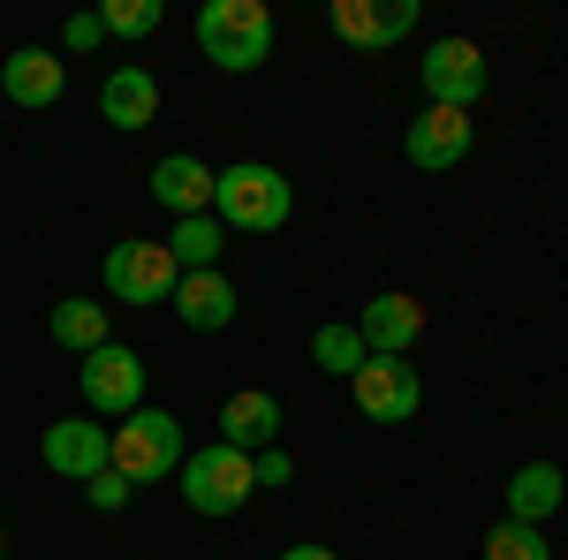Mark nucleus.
<instances>
[{"instance_id":"4468645a","label":"nucleus","mask_w":568,"mask_h":560,"mask_svg":"<svg viewBox=\"0 0 568 560\" xmlns=\"http://www.w3.org/2000/svg\"><path fill=\"white\" fill-rule=\"evenodd\" d=\"M356 334H364V356H409L417 334H425V303L417 296H372L364 318H356Z\"/></svg>"},{"instance_id":"cd10ccee","label":"nucleus","mask_w":568,"mask_h":560,"mask_svg":"<svg viewBox=\"0 0 568 560\" xmlns=\"http://www.w3.org/2000/svg\"><path fill=\"white\" fill-rule=\"evenodd\" d=\"M0 560H8V538H0Z\"/></svg>"},{"instance_id":"bb28decb","label":"nucleus","mask_w":568,"mask_h":560,"mask_svg":"<svg viewBox=\"0 0 568 560\" xmlns=\"http://www.w3.org/2000/svg\"><path fill=\"white\" fill-rule=\"evenodd\" d=\"M281 560H342V553H334V546H288Z\"/></svg>"},{"instance_id":"2eb2a0df","label":"nucleus","mask_w":568,"mask_h":560,"mask_svg":"<svg viewBox=\"0 0 568 560\" xmlns=\"http://www.w3.org/2000/svg\"><path fill=\"white\" fill-rule=\"evenodd\" d=\"M235 310H243V296H235L227 273H182L175 281V318L190 326V334H227Z\"/></svg>"},{"instance_id":"39448f33","label":"nucleus","mask_w":568,"mask_h":560,"mask_svg":"<svg viewBox=\"0 0 568 560\" xmlns=\"http://www.w3.org/2000/svg\"><path fill=\"white\" fill-rule=\"evenodd\" d=\"M349 394H356V409H364V425H409L425 409V379H417L409 356H364Z\"/></svg>"},{"instance_id":"aec40b11","label":"nucleus","mask_w":568,"mask_h":560,"mask_svg":"<svg viewBox=\"0 0 568 560\" xmlns=\"http://www.w3.org/2000/svg\"><path fill=\"white\" fill-rule=\"evenodd\" d=\"M45 326H53V342H61V348L91 356V348H106V303H91V296H61Z\"/></svg>"},{"instance_id":"f03ea898","label":"nucleus","mask_w":568,"mask_h":560,"mask_svg":"<svg viewBox=\"0 0 568 560\" xmlns=\"http://www.w3.org/2000/svg\"><path fill=\"white\" fill-rule=\"evenodd\" d=\"M197 53L213 69H227V77L265 69V53H273V8L265 0H205L197 8Z\"/></svg>"},{"instance_id":"f8f14e48","label":"nucleus","mask_w":568,"mask_h":560,"mask_svg":"<svg viewBox=\"0 0 568 560\" xmlns=\"http://www.w3.org/2000/svg\"><path fill=\"white\" fill-rule=\"evenodd\" d=\"M106 431H114V425H91V417H61V425H45V439H39L45 470L77 477V485H91L99 470H114V462H106Z\"/></svg>"},{"instance_id":"6ab92c4d","label":"nucleus","mask_w":568,"mask_h":560,"mask_svg":"<svg viewBox=\"0 0 568 560\" xmlns=\"http://www.w3.org/2000/svg\"><path fill=\"white\" fill-rule=\"evenodd\" d=\"M220 251H227V227H220L213 213L175 220V235H168V258H175L182 273H220Z\"/></svg>"},{"instance_id":"f3484780","label":"nucleus","mask_w":568,"mask_h":560,"mask_svg":"<svg viewBox=\"0 0 568 560\" xmlns=\"http://www.w3.org/2000/svg\"><path fill=\"white\" fill-rule=\"evenodd\" d=\"M220 439L243 447V455H265V447L281 439V401H273L265 387L227 394V401H220Z\"/></svg>"},{"instance_id":"393cba45","label":"nucleus","mask_w":568,"mask_h":560,"mask_svg":"<svg viewBox=\"0 0 568 560\" xmlns=\"http://www.w3.org/2000/svg\"><path fill=\"white\" fill-rule=\"evenodd\" d=\"M61 39H69V53H91V45L106 39V23H99V16H69V31H61Z\"/></svg>"},{"instance_id":"5701e85b","label":"nucleus","mask_w":568,"mask_h":560,"mask_svg":"<svg viewBox=\"0 0 568 560\" xmlns=\"http://www.w3.org/2000/svg\"><path fill=\"white\" fill-rule=\"evenodd\" d=\"M485 560H554V546H546V530H530V522H500V530L485 538Z\"/></svg>"},{"instance_id":"0eeeda50","label":"nucleus","mask_w":568,"mask_h":560,"mask_svg":"<svg viewBox=\"0 0 568 560\" xmlns=\"http://www.w3.org/2000/svg\"><path fill=\"white\" fill-rule=\"evenodd\" d=\"M84 401H91V417H130V409H144V356L122 342H106V348H91L84 356Z\"/></svg>"},{"instance_id":"412c9836","label":"nucleus","mask_w":568,"mask_h":560,"mask_svg":"<svg viewBox=\"0 0 568 560\" xmlns=\"http://www.w3.org/2000/svg\"><path fill=\"white\" fill-rule=\"evenodd\" d=\"M311 364L334 371V379H356V371H364V334L342 326V318H326V326L311 334Z\"/></svg>"},{"instance_id":"423d86ee","label":"nucleus","mask_w":568,"mask_h":560,"mask_svg":"<svg viewBox=\"0 0 568 560\" xmlns=\"http://www.w3.org/2000/svg\"><path fill=\"white\" fill-rule=\"evenodd\" d=\"M175 281H182V265L168 258V243L122 235V243L106 251V296L114 303H175Z\"/></svg>"},{"instance_id":"dca6fc26","label":"nucleus","mask_w":568,"mask_h":560,"mask_svg":"<svg viewBox=\"0 0 568 560\" xmlns=\"http://www.w3.org/2000/svg\"><path fill=\"white\" fill-rule=\"evenodd\" d=\"M213 182H220V167L190 160V152H168V160L152 167V197L175 220H197V213H213Z\"/></svg>"},{"instance_id":"9d476101","label":"nucleus","mask_w":568,"mask_h":560,"mask_svg":"<svg viewBox=\"0 0 568 560\" xmlns=\"http://www.w3.org/2000/svg\"><path fill=\"white\" fill-rule=\"evenodd\" d=\"M470 114H455V106H425L417 122H409V136H402V152H409V167H425V174H439V167H463L470 160Z\"/></svg>"},{"instance_id":"f257e3e1","label":"nucleus","mask_w":568,"mask_h":560,"mask_svg":"<svg viewBox=\"0 0 568 560\" xmlns=\"http://www.w3.org/2000/svg\"><path fill=\"white\" fill-rule=\"evenodd\" d=\"M296 213V190H288V174L265 167V160H235V167H220L213 182V220L227 235H273V227H288Z\"/></svg>"},{"instance_id":"1a4fd4ad","label":"nucleus","mask_w":568,"mask_h":560,"mask_svg":"<svg viewBox=\"0 0 568 560\" xmlns=\"http://www.w3.org/2000/svg\"><path fill=\"white\" fill-rule=\"evenodd\" d=\"M409 23H417V0H334V39L364 45V53L402 45V39H409Z\"/></svg>"},{"instance_id":"4be33fe9","label":"nucleus","mask_w":568,"mask_h":560,"mask_svg":"<svg viewBox=\"0 0 568 560\" xmlns=\"http://www.w3.org/2000/svg\"><path fill=\"white\" fill-rule=\"evenodd\" d=\"M160 16H168L160 0H106V8H99L106 39H152V31H160Z\"/></svg>"},{"instance_id":"9b49d317","label":"nucleus","mask_w":568,"mask_h":560,"mask_svg":"<svg viewBox=\"0 0 568 560\" xmlns=\"http://www.w3.org/2000/svg\"><path fill=\"white\" fill-rule=\"evenodd\" d=\"M0 91H8V106H61V91H69V61L61 53H45V45H16L8 61H0Z\"/></svg>"},{"instance_id":"20e7f679","label":"nucleus","mask_w":568,"mask_h":560,"mask_svg":"<svg viewBox=\"0 0 568 560\" xmlns=\"http://www.w3.org/2000/svg\"><path fill=\"white\" fill-rule=\"evenodd\" d=\"M258 492V470H251V455L243 447H197V455H182V500L197 508V516H235L243 500Z\"/></svg>"},{"instance_id":"ddd939ff","label":"nucleus","mask_w":568,"mask_h":560,"mask_svg":"<svg viewBox=\"0 0 568 560\" xmlns=\"http://www.w3.org/2000/svg\"><path fill=\"white\" fill-rule=\"evenodd\" d=\"M99 122H106V130H122V136L152 130V122H160V77H152V69H136V61H122V69L99 84Z\"/></svg>"},{"instance_id":"a211bd4d","label":"nucleus","mask_w":568,"mask_h":560,"mask_svg":"<svg viewBox=\"0 0 568 560\" xmlns=\"http://www.w3.org/2000/svg\"><path fill=\"white\" fill-rule=\"evenodd\" d=\"M568 500V477L554 462H524V470L508 477V522H530V530H546V516Z\"/></svg>"},{"instance_id":"a878e982","label":"nucleus","mask_w":568,"mask_h":560,"mask_svg":"<svg viewBox=\"0 0 568 560\" xmlns=\"http://www.w3.org/2000/svg\"><path fill=\"white\" fill-rule=\"evenodd\" d=\"M251 470H258V485H288V477H296V462H288L281 447H265V455H251Z\"/></svg>"},{"instance_id":"7ed1b4c3","label":"nucleus","mask_w":568,"mask_h":560,"mask_svg":"<svg viewBox=\"0 0 568 560\" xmlns=\"http://www.w3.org/2000/svg\"><path fill=\"white\" fill-rule=\"evenodd\" d=\"M106 462L130 485H160V477L182 470V425L168 409H130L122 425L106 431Z\"/></svg>"},{"instance_id":"b1692460","label":"nucleus","mask_w":568,"mask_h":560,"mask_svg":"<svg viewBox=\"0 0 568 560\" xmlns=\"http://www.w3.org/2000/svg\"><path fill=\"white\" fill-rule=\"evenodd\" d=\"M84 500H91V508H99V516H114V508L130 500V477H122V470H99V477H91V485H84Z\"/></svg>"},{"instance_id":"6e6552de","label":"nucleus","mask_w":568,"mask_h":560,"mask_svg":"<svg viewBox=\"0 0 568 560\" xmlns=\"http://www.w3.org/2000/svg\"><path fill=\"white\" fill-rule=\"evenodd\" d=\"M485 99V53L470 39H433L425 45V106H455L470 114Z\"/></svg>"}]
</instances>
